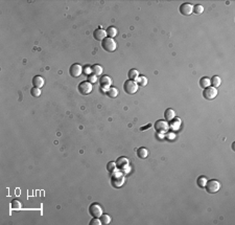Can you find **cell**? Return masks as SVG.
<instances>
[{"instance_id":"9a60e30c","label":"cell","mask_w":235,"mask_h":225,"mask_svg":"<svg viewBox=\"0 0 235 225\" xmlns=\"http://www.w3.org/2000/svg\"><path fill=\"white\" fill-rule=\"evenodd\" d=\"M176 116V112H174V109H166L165 110V113H164V117H165L166 122H170Z\"/></svg>"},{"instance_id":"484cf974","label":"cell","mask_w":235,"mask_h":225,"mask_svg":"<svg viewBox=\"0 0 235 225\" xmlns=\"http://www.w3.org/2000/svg\"><path fill=\"white\" fill-rule=\"evenodd\" d=\"M207 181H208V179H207L205 176H200V177L198 178V185L200 186V188H205V185H206Z\"/></svg>"},{"instance_id":"e0dca14e","label":"cell","mask_w":235,"mask_h":225,"mask_svg":"<svg viewBox=\"0 0 235 225\" xmlns=\"http://www.w3.org/2000/svg\"><path fill=\"white\" fill-rule=\"evenodd\" d=\"M137 156L140 159H145L148 156V151L145 148H139L137 150Z\"/></svg>"},{"instance_id":"8fae6325","label":"cell","mask_w":235,"mask_h":225,"mask_svg":"<svg viewBox=\"0 0 235 225\" xmlns=\"http://www.w3.org/2000/svg\"><path fill=\"white\" fill-rule=\"evenodd\" d=\"M112 85V79L108 75H104L100 79V88L104 90V91H108V89L110 88V86Z\"/></svg>"},{"instance_id":"4fadbf2b","label":"cell","mask_w":235,"mask_h":225,"mask_svg":"<svg viewBox=\"0 0 235 225\" xmlns=\"http://www.w3.org/2000/svg\"><path fill=\"white\" fill-rule=\"evenodd\" d=\"M128 159L126 157H119L117 159V161H116V166H117V168L121 169V170H123V169H126V166H128Z\"/></svg>"},{"instance_id":"5bb4252c","label":"cell","mask_w":235,"mask_h":225,"mask_svg":"<svg viewBox=\"0 0 235 225\" xmlns=\"http://www.w3.org/2000/svg\"><path fill=\"white\" fill-rule=\"evenodd\" d=\"M44 83H45V81H44L43 78L40 77V75H37V77H35L33 79V85H34V87L42 88L44 86Z\"/></svg>"},{"instance_id":"9c48e42d","label":"cell","mask_w":235,"mask_h":225,"mask_svg":"<svg viewBox=\"0 0 235 225\" xmlns=\"http://www.w3.org/2000/svg\"><path fill=\"white\" fill-rule=\"evenodd\" d=\"M69 73L72 78H78L82 73H83V67H82L80 64H76V63L72 64L69 68Z\"/></svg>"},{"instance_id":"f546056e","label":"cell","mask_w":235,"mask_h":225,"mask_svg":"<svg viewBox=\"0 0 235 225\" xmlns=\"http://www.w3.org/2000/svg\"><path fill=\"white\" fill-rule=\"evenodd\" d=\"M116 169H117L116 162H113V161L108 162V164H107V170L109 171L110 173H113L114 171H116Z\"/></svg>"},{"instance_id":"ac0fdd59","label":"cell","mask_w":235,"mask_h":225,"mask_svg":"<svg viewBox=\"0 0 235 225\" xmlns=\"http://www.w3.org/2000/svg\"><path fill=\"white\" fill-rule=\"evenodd\" d=\"M118 93H119V91H118V89L115 87H110L107 91V95L111 98H115L116 96H118Z\"/></svg>"},{"instance_id":"52a82bcc","label":"cell","mask_w":235,"mask_h":225,"mask_svg":"<svg viewBox=\"0 0 235 225\" xmlns=\"http://www.w3.org/2000/svg\"><path fill=\"white\" fill-rule=\"evenodd\" d=\"M123 183H124L123 175L119 172L115 173V171H114V172L112 173V185H113L114 188H120Z\"/></svg>"},{"instance_id":"d6986e66","label":"cell","mask_w":235,"mask_h":225,"mask_svg":"<svg viewBox=\"0 0 235 225\" xmlns=\"http://www.w3.org/2000/svg\"><path fill=\"white\" fill-rule=\"evenodd\" d=\"M136 82H137L138 86H141V87H145L146 85H147V78L144 77V75H141V77H138L137 80H136Z\"/></svg>"},{"instance_id":"7c38bea8","label":"cell","mask_w":235,"mask_h":225,"mask_svg":"<svg viewBox=\"0 0 235 225\" xmlns=\"http://www.w3.org/2000/svg\"><path fill=\"white\" fill-rule=\"evenodd\" d=\"M93 38L97 41H102L104 38H107V33L102 29H96L93 32Z\"/></svg>"},{"instance_id":"277c9868","label":"cell","mask_w":235,"mask_h":225,"mask_svg":"<svg viewBox=\"0 0 235 225\" xmlns=\"http://www.w3.org/2000/svg\"><path fill=\"white\" fill-rule=\"evenodd\" d=\"M154 128L157 131V133H166L169 129V124L164 119H159L155 122Z\"/></svg>"},{"instance_id":"7a4b0ae2","label":"cell","mask_w":235,"mask_h":225,"mask_svg":"<svg viewBox=\"0 0 235 225\" xmlns=\"http://www.w3.org/2000/svg\"><path fill=\"white\" fill-rule=\"evenodd\" d=\"M220 182L216 179H211V180H208L205 185L206 188V191L209 193V194H215L217 193L218 191L220 190Z\"/></svg>"},{"instance_id":"d4e9b609","label":"cell","mask_w":235,"mask_h":225,"mask_svg":"<svg viewBox=\"0 0 235 225\" xmlns=\"http://www.w3.org/2000/svg\"><path fill=\"white\" fill-rule=\"evenodd\" d=\"M111 217L109 216V215L107 214H102L101 216H100V221H101V224H109L110 222H111Z\"/></svg>"},{"instance_id":"83f0119b","label":"cell","mask_w":235,"mask_h":225,"mask_svg":"<svg viewBox=\"0 0 235 225\" xmlns=\"http://www.w3.org/2000/svg\"><path fill=\"white\" fill-rule=\"evenodd\" d=\"M11 207L13 210H20L21 208V203H20V201H18L17 199H15V200H13L11 203Z\"/></svg>"},{"instance_id":"44dd1931","label":"cell","mask_w":235,"mask_h":225,"mask_svg":"<svg viewBox=\"0 0 235 225\" xmlns=\"http://www.w3.org/2000/svg\"><path fill=\"white\" fill-rule=\"evenodd\" d=\"M138 77H139V71L137 69H131L128 71V79L132 81H136Z\"/></svg>"},{"instance_id":"4dcf8cb0","label":"cell","mask_w":235,"mask_h":225,"mask_svg":"<svg viewBox=\"0 0 235 225\" xmlns=\"http://www.w3.org/2000/svg\"><path fill=\"white\" fill-rule=\"evenodd\" d=\"M88 80H89V82L91 84H95L96 82H97V77H96L94 73H90L89 75H88Z\"/></svg>"},{"instance_id":"6da1fadb","label":"cell","mask_w":235,"mask_h":225,"mask_svg":"<svg viewBox=\"0 0 235 225\" xmlns=\"http://www.w3.org/2000/svg\"><path fill=\"white\" fill-rule=\"evenodd\" d=\"M101 47L104 48L106 51H108V53H113V51H116L117 44L114 41V39L108 37V38H104L101 41Z\"/></svg>"},{"instance_id":"ffe728a7","label":"cell","mask_w":235,"mask_h":225,"mask_svg":"<svg viewBox=\"0 0 235 225\" xmlns=\"http://www.w3.org/2000/svg\"><path fill=\"white\" fill-rule=\"evenodd\" d=\"M170 124H169V128L172 130H174V131H176V130L179 129V127H180L181 125V119L180 118H177V119L174 120H170Z\"/></svg>"},{"instance_id":"4316f807","label":"cell","mask_w":235,"mask_h":225,"mask_svg":"<svg viewBox=\"0 0 235 225\" xmlns=\"http://www.w3.org/2000/svg\"><path fill=\"white\" fill-rule=\"evenodd\" d=\"M31 94L34 97H39V96L41 95V89L37 87H33L31 89Z\"/></svg>"},{"instance_id":"f1b7e54d","label":"cell","mask_w":235,"mask_h":225,"mask_svg":"<svg viewBox=\"0 0 235 225\" xmlns=\"http://www.w3.org/2000/svg\"><path fill=\"white\" fill-rule=\"evenodd\" d=\"M204 12V7L202 4H196L193 7V13L196 14V15H200Z\"/></svg>"},{"instance_id":"cb8c5ba5","label":"cell","mask_w":235,"mask_h":225,"mask_svg":"<svg viewBox=\"0 0 235 225\" xmlns=\"http://www.w3.org/2000/svg\"><path fill=\"white\" fill-rule=\"evenodd\" d=\"M210 81H211V84L213 85V87L215 88L220 87V84H222V79L220 77H217V75H214L212 79H210Z\"/></svg>"},{"instance_id":"2e32d148","label":"cell","mask_w":235,"mask_h":225,"mask_svg":"<svg viewBox=\"0 0 235 225\" xmlns=\"http://www.w3.org/2000/svg\"><path fill=\"white\" fill-rule=\"evenodd\" d=\"M106 33H107L108 37L113 39L114 37H116V36L118 35V29H116V27H114V26H110V27H108V29H107Z\"/></svg>"},{"instance_id":"1f68e13d","label":"cell","mask_w":235,"mask_h":225,"mask_svg":"<svg viewBox=\"0 0 235 225\" xmlns=\"http://www.w3.org/2000/svg\"><path fill=\"white\" fill-rule=\"evenodd\" d=\"M90 225H101V221L98 218H93L90 222Z\"/></svg>"},{"instance_id":"5b68a950","label":"cell","mask_w":235,"mask_h":225,"mask_svg":"<svg viewBox=\"0 0 235 225\" xmlns=\"http://www.w3.org/2000/svg\"><path fill=\"white\" fill-rule=\"evenodd\" d=\"M217 93H218L217 88L213 87V86H209V87L204 89V91H203V96H204L206 100L211 101V100H213V98H215L216 96H217Z\"/></svg>"},{"instance_id":"7402d4cb","label":"cell","mask_w":235,"mask_h":225,"mask_svg":"<svg viewBox=\"0 0 235 225\" xmlns=\"http://www.w3.org/2000/svg\"><path fill=\"white\" fill-rule=\"evenodd\" d=\"M92 73H94L97 77V75H101V73H102V71H104V69H102V67L100 65H93L92 66Z\"/></svg>"},{"instance_id":"ba28073f","label":"cell","mask_w":235,"mask_h":225,"mask_svg":"<svg viewBox=\"0 0 235 225\" xmlns=\"http://www.w3.org/2000/svg\"><path fill=\"white\" fill-rule=\"evenodd\" d=\"M89 213L93 218H100V216L104 214L101 205L98 203H92L89 207Z\"/></svg>"},{"instance_id":"30bf717a","label":"cell","mask_w":235,"mask_h":225,"mask_svg":"<svg viewBox=\"0 0 235 225\" xmlns=\"http://www.w3.org/2000/svg\"><path fill=\"white\" fill-rule=\"evenodd\" d=\"M180 13L184 16H189L193 13V5L191 3H183L180 5Z\"/></svg>"},{"instance_id":"8992f818","label":"cell","mask_w":235,"mask_h":225,"mask_svg":"<svg viewBox=\"0 0 235 225\" xmlns=\"http://www.w3.org/2000/svg\"><path fill=\"white\" fill-rule=\"evenodd\" d=\"M92 89H93V85L89 81H83L78 85V91H80L81 94H83V95L90 94L92 92Z\"/></svg>"},{"instance_id":"603a6c76","label":"cell","mask_w":235,"mask_h":225,"mask_svg":"<svg viewBox=\"0 0 235 225\" xmlns=\"http://www.w3.org/2000/svg\"><path fill=\"white\" fill-rule=\"evenodd\" d=\"M210 84H211V81H210V79L209 78H206V77H204V78H202V79L200 80V85H201V87L202 88H207V87H209L210 86Z\"/></svg>"},{"instance_id":"3957f363","label":"cell","mask_w":235,"mask_h":225,"mask_svg":"<svg viewBox=\"0 0 235 225\" xmlns=\"http://www.w3.org/2000/svg\"><path fill=\"white\" fill-rule=\"evenodd\" d=\"M138 88H139V86H138L136 81L126 80L123 84V89L128 94H135L138 91Z\"/></svg>"}]
</instances>
